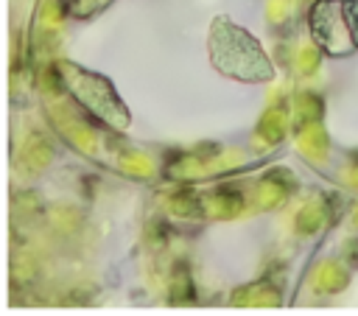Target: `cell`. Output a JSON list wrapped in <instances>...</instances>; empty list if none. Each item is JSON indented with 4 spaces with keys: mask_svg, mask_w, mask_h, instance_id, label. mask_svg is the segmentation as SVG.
<instances>
[{
    "mask_svg": "<svg viewBox=\"0 0 358 316\" xmlns=\"http://www.w3.org/2000/svg\"><path fill=\"white\" fill-rule=\"evenodd\" d=\"M210 56L221 73L243 78V81H263L271 76V67H268L263 50L257 48V42L249 34L241 31L238 48H235V25H229L227 20H218L213 25Z\"/></svg>",
    "mask_w": 358,
    "mask_h": 316,
    "instance_id": "cell-1",
    "label": "cell"
},
{
    "mask_svg": "<svg viewBox=\"0 0 358 316\" xmlns=\"http://www.w3.org/2000/svg\"><path fill=\"white\" fill-rule=\"evenodd\" d=\"M308 28L316 45L330 56H350L358 50L341 0H316L308 11Z\"/></svg>",
    "mask_w": 358,
    "mask_h": 316,
    "instance_id": "cell-2",
    "label": "cell"
},
{
    "mask_svg": "<svg viewBox=\"0 0 358 316\" xmlns=\"http://www.w3.org/2000/svg\"><path fill=\"white\" fill-rule=\"evenodd\" d=\"M341 6H344V17L350 22V31L355 36V45H358V0H341Z\"/></svg>",
    "mask_w": 358,
    "mask_h": 316,
    "instance_id": "cell-3",
    "label": "cell"
}]
</instances>
